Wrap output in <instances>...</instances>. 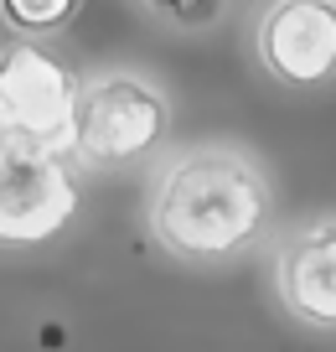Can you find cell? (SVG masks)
<instances>
[{
	"mask_svg": "<svg viewBox=\"0 0 336 352\" xmlns=\"http://www.w3.org/2000/svg\"><path fill=\"white\" fill-rule=\"evenodd\" d=\"M145 228L171 264L217 275L274 233V176L249 145L192 140L150 166Z\"/></svg>",
	"mask_w": 336,
	"mask_h": 352,
	"instance_id": "6da1fadb",
	"label": "cell"
},
{
	"mask_svg": "<svg viewBox=\"0 0 336 352\" xmlns=\"http://www.w3.org/2000/svg\"><path fill=\"white\" fill-rule=\"evenodd\" d=\"M171 135H176V104L150 67L135 63L88 67L73 120V145H67V155L88 176H124L140 166H155L171 151Z\"/></svg>",
	"mask_w": 336,
	"mask_h": 352,
	"instance_id": "7a4b0ae2",
	"label": "cell"
},
{
	"mask_svg": "<svg viewBox=\"0 0 336 352\" xmlns=\"http://www.w3.org/2000/svg\"><path fill=\"white\" fill-rule=\"evenodd\" d=\"M88 67L52 36H0V145L67 151Z\"/></svg>",
	"mask_w": 336,
	"mask_h": 352,
	"instance_id": "3957f363",
	"label": "cell"
},
{
	"mask_svg": "<svg viewBox=\"0 0 336 352\" xmlns=\"http://www.w3.org/2000/svg\"><path fill=\"white\" fill-rule=\"evenodd\" d=\"M88 212V171L67 151L0 145V259L67 243Z\"/></svg>",
	"mask_w": 336,
	"mask_h": 352,
	"instance_id": "277c9868",
	"label": "cell"
},
{
	"mask_svg": "<svg viewBox=\"0 0 336 352\" xmlns=\"http://www.w3.org/2000/svg\"><path fill=\"white\" fill-rule=\"evenodd\" d=\"M249 57L284 94L336 83V0H264L249 21Z\"/></svg>",
	"mask_w": 336,
	"mask_h": 352,
	"instance_id": "5b68a950",
	"label": "cell"
},
{
	"mask_svg": "<svg viewBox=\"0 0 336 352\" xmlns=\"http://www.w3.org/2000/svg\"><path fill=\"white\" fill-rule=\"evenodd\" d=\"M269 290L305 331H336V212L300 218L274 239Z\"/></svg>",
	"mask_w": 336,
	"mask_h": 352,
	"instance_id": "8992f818",
	"label": "cell"
},
{
	"mask_svg": "<svg viewBox=\"0 0 336 352\" xmlns=\"http://www.w3.org/2000/svg\"><path fill=\"white\" fill-rule=\"evenodd\" d=\"M83 0H0V32L11 36H52L63 42L78 21Z\"/></svg>",
	"mask_w": 336,
	"mask_h": 352,
	"instance_id": "52a82bcc",
	"label": "cell"
},
{
	"mask_svg": "<svg viewBox=\"0 0 336 352\" xmlns=\"http://www.w3.org/2000/svg\"><path fill=\"white\" fill-rule=\"evenodd\" d=\"M140 11L171 36H207L228 21L233 0H140Z\"/></svg>",
	"mask_w": 336,
	"mask_h": 352,
	"instance_id": "ba28073f",
	"label": "cell"
}]
</instances>
